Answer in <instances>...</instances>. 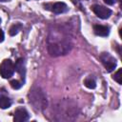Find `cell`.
Listing matches in <instances>:
<instances>
[{
  "mask_svg": "<svg viewBox=\"0 0 122 122\" xmlns=\"http://www.w3.org/2000/svg\"><path fill=\"white\" fill-rule=\"evenodd\" d=\"M71 44L68 40L65 39H58L52 42H49L48 45V51L51 55L52 56H58L66 54L71 50Z\"/></svg>",
  "mask_w": 122,
  "mask_h": 122,
  "instance_id": "6da1fadb",
  "label": "cell"
},
{
  "mask_svg": "<svg viewBox=\"0 0 122 122\" xmlns=\"http://www.w3.org/2000/svg\"><path fill=\"white\" fill-rule=\"evenodd\" d=\"M30 103H31L34 108H37L38 110L45 108L46 98L39 89H35L30 92Z\"/></svg>",
  "mask_w": 122,
  "mask_h": 122,
  "instance_id": "7a4b0ae2",
  "label": "cell"
},
{
  "mask_svg": "<svg viewBox=\"0 0 122 122\" xmlns=\"http://www.w3.org/2000/svg\"><path fill=\"white\" fill-rule=\"evenodd\" d=\"M14 65L10 59H5L0 64V74L3 78H10L14 73Z\"/></svg>",
  "mask_w": 122,
  "mask_h": 122,
  "instance_id": "3957f363",
  "label": "cell"
},
{
  "mask_svg": "<svg viewBox=\"0 0 122 122\" xmlns=\"http://www.w3.org/2000/svg\"><path fill=\"white\" fill-rule=\"evenodd\" d=\"M100 59L102 61V63L104 64L108 72L112 71L114 70V68L116 67V60L109 52H103L100 55Z\"/></svg>",
  "mask_w": 122,
  "mask_h": 122,
  "instance_id": "277c9868",
  "label": "cell"
},
{
  "mask_svg": "<svg viewBox=\"0 0 122 122\" xmlns=\"http://www.w3.org/2000/svg\"><path fill=\"white\" fill-rule=\"evenodd\" d=\"M45 9L48 10H51L54 13H64L66 11H68L69 8L68 6L63 3V2H56V3H53V4H45L44 5Z\"/></svg>",
  "mask_w": 122,
  "mask_h": 122,
  "instance_id": "5b68a950",
  "label": "cell"
},
{
  "mask_svg": "<svg viewBox=\"0 0 122 122\" xmlns=\"http://www.w3.org/2000/svg\"><path fill=\"white\" fill-rule=\"evenodd\" d=\"M92 10L99 18H102V19H107L112 14V10L110 9L100 5H93L92 7Z\"/></svg>",
  "mask_w": 122,
  "mask_h": 122,
  "instance_id": "8992f818",
  "label": "cell"
},
{
  "mask_svg": "<svg viewBox=\"0 0 122 122\" xmlns=\"http://www.w3.org/2000/svg\"><path fill=\"white\" fill-rule=\"evenodd\" d=\"M30 118V114L28 112V111L25 108H17L14 112V115H13V120L17 121V122H24L29 120Z\"/></svg>",
  "mask_w": 122,
  "mask_h": 122,
  "instance_id": "52a82bcc",
  "label": "cell"
},
{
  "mask_svg": "<svg viewBox=\"0 0 122 122\" xmlns=\"http://www.w3.org/2000/svg\"><path fill=\"white\" fill-rule=\"evenodd\" d=\"M11 105V99L7 95L5 91H0V108L8 109Z\"/></svg>",
  "mask_w": 122,
  "mask_h": 122,
  "instance_id": "ba28073f",
  "label": "cell"
},
{
  "mask_svg": "<svg viewBox=\"0 0 122 122\" xmlns=\"http://www.w3.org/2000/svg\"><path fill=\"white\" fill-rule=\"evenodd\" d=\"M93 30H94V33L96 35H99V36H107L110 32L109 27L103 26V25H94Z\"/></svg>",
  "mask_w": 122,
  "mask_h": 122,
  "instance_id": "9c48e42d",
  "label": "cell"
},
{
  "mask_svg": "<svg viewBox=\"0 0 122 122\" xmlns=\"http://www.w3.org/2000/svg\"><path fill=\"white\" fill-rule=\"evenodd\" d=\"M14 69L22 77H24V75H25V63H24L23 59L20 58L16 61V63L14 65Z\"/></svg>",
  "mask_w": 122,
  "mask_h": 122,
  "instance_id": "30bf717a",
  "label": "cell"
},
{
  "mask_svg": "<svg viewBox=\"0 0 122 122\" xmlns=\"http://www.w3.org/2000/svg\"><path fill=\"white\" fill-rule=\"evenodd\" d=\"M84 85L89 88V89H94L96 87V82L94 80L93 77L90 76V77H87L85 80H84Z\"/></svg>",
  "mask_w": 122,
  "mask_h": 122,
  "instance_id": "8fae6325",
  "label": "cell"
},
{
  "mask_svg": "<svg viewBox=\"0 0 122 122\" xmlns=\"http://www.w3.org/2000/svg\"><path fill=\"white\" fill-rule=\"evenodd\" d=\"M21 28H22V25L20 24V23H15V24H13L10 28V30H9V32H10V35H15V34H17L18 32H19V30H21Z\"/></svg>",
  "mask_w": 122,
  "mask_h": 122,
  "instance_id": "7c38bea8",
  "label": "cell"
},
{
  "mask_svg": "<svg viewBox=\"0 0 122 122\" xmlns=\"http://www.w3.org/2000/svg\"><path fill=\"white\" fill-rule=\"evenodd\" d=\"M10 84L11 88H12V89H15V90L20 89V88L24 85V84H23V81H19V80H11V81L10 82Z\"/></svg>",
  "mask_w": 122,
  "mask_h": 122,
  "instance_id": "4fadbf2b",
  "label": "cell"
},
{
  "mask_svg": "<svg viewBox=\"0 0 122 122\" xmlns=\"http://www.w3.org/2000/svg\"><path fill=\"white\" fill-rule=\"evenodd\" d=\"M121 71H122V70L119 69V70L113 74V76H112V78H113L118 84H121Z\"/></svg>",
  "mask_w": 122,
  "mask_h": 122,
  "instance_id": "5bb4252c",
  "label": "cell"
},
{
  "mask_svg": "<svg viewBox=\"0 0 122 122\" xmlns=\"http://www.w3.org/2000/svg\"><path fill=\"white\" fill-rule=\"evenodd\" d=\"M4 37H5V35H4V32H3V30L0 29V42H2V41L4 40Z\"/></svg>",
  "mask_w": 122,
  "mask_h": 122,
  "instance_id": "9a60e30c",
  "label": "cell"
},
{
  "mask_svg": "<svg viewBox=\"0 0 122 122\" xmlns=\"http://www.w3.org/2000/svg\"><path fill=\"white\" fill-rule=\"evenodd\" d=\"M104 2L106 4H108V5H112L115 2V0H104Z\"/></svg>",
  "mask_w": 122,
  "mask_h": 122,
  "instance_id": "2e32d148",
  "label": "cell"
},
{
  "mask_svg": "<svg viewBox=\"0 0 122 122\" xmlns=\"http://www.w3.org/2000/svg\"><path fill=\"white\" fill-rule=\"evenodd\" d=\"M8 1H10V0H0V2H8Z\"/></svg>",
  "mask_w": 122,
  "mask_h": 122,
  "instance_id": "e0dca14e",
  "label": "cell"
},
{
  "mask_svg": "<svg viewBox=\"0 0 122 122\" xmlns=\"http://www.w3.org/2000/svg\"><path fill=\"white\" fill-rule=\"evenodd\" d=\"M0 23H1V19H0Z\"/></svg>",
  "mask_w": 122,
  "mask_h": 122,
  "instance_id": "ac0fdd59",
  "label": "cell"
}]
</instances>
